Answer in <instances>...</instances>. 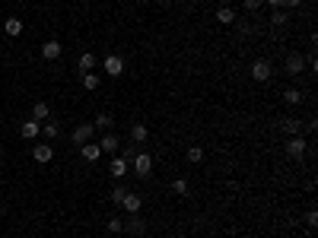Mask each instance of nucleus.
<instances>
[{"label":"nucleus","mask_w":318,"mask_h":238,"mask_svg":"<svg viewBox=\"0 0 318 238\" xmlns=\"http://www.w3.org/2000/svg\"><path fill=\"white\" fill-rule=\"evenodd\" d=\"M127 169H131V165H127V159H124V156H115L112 165H109V175L115 178V181H121V178L127 175Z\"/></svg>","instance_id":"9b49d317"},{"label":"nucleus","mask_w":318,"mask_h":238,"mask_svg":"<svg viewBox=\"0 0 318 238\" xmlns=\"http://www.w3.org/2000/svg\"><path fill=\"white\" fill-rule=\"evenodd\" d=\"M48 117H51V105L48 102H35L32 105V121L42 124V121H48Z\"/></svg>","instance_id":"f3484780"},{"label":"nucleus","mask_w":318,"mask_h":238,"mask_svg":"<svg viewBox=\"0 0 318 238\" xmlns=\"http://www.w3.org/2000/svg\"><path fill=\"white\" fill-rule=\"evenodd\" d=\"M172 194H179V197L188 194V181H185V178H175V181H172Z\"/></svg>","instance_id":"c85d7f7f"},{"label":"nucleus","mask_w":318,"mask_h":238,"mask_svg":"<svg viewBox=\"0 0 318 238\" xmlns=\"http://www.w3.org/2000/svg\"><path fill=\"white\" fill-rule=\"evenodd\" d=\"M134 172L140 178H150L153 175V156H150V152H134Z\"/></svg>","instance_id":"39448f33"},{"label":"nucleus","mask_w":318,"mask_h":238,"mask_svg":"<svg viewBox=\"0 0 318 238\" xmlns=\"http://www.w3.org/2000/svg\"><path fill=\"white\" fill-rule=\"evenodd\" d=\"M302 70H305V57H302V54H296V51L287 54V61H284V73L296 80V76L302 73Z\"/></svg>","instance_id":"7ed1b4c3"},{"label":"nucleus","mask_w":318,"mask_h":238,"mask_svg":"<svg viewBox=\"0 0 318 238\" xmlns=\"http://www.w3.org/2000/svg\"><path fill=\"white\" fill-rule=\"evenodd\" d=\"M242 4H245V10H249V13H255V10L264 7V0H242Z\"/></svg>","instance_id":"c756f323"},{"label":"nucleus","mask_w":318,"mask_h":238,"mask_svg":"<svg viewBox=\"0 0 318 238\" xmlns=\"http://www.w3.org/2000/svg\"><path fill=\"white\" fill-rule=\"evenodd\" d=\"M42 130H45V137H48V140L61 137V124H57V121H42Z\"/></svg>","instance_id":"5701e85b"},{"label":"nucleus","mask_w":318,"mask_h":238,"mask_svg":"<svg viewBox=\"0 0 318 238\" xmlns=\"http://www.w3.org/2000/svg\"><path fill=\"white\" fill-rule=\"evenodd\" d=\"M124 194H127V190H124L121 184H115V187H112V194H109V197H112V204H115V207H121V200H124Z\"/></svg>","instance_id":"cd10ccee"},{"label":"nucleus","mask_w":318,"mask_h":238,"mask_svg":"<svg viewBox=\"0 0 318 238\" xmlns=\"http://www.w3.org/2000/svg\"><path fill=\"white\" fill-rule=\"evenodd\" d=\"M287 22H290V16L284 13V10H274V16H270V26L280 29V26H287Z\"/></svg>","instance_id":"bb28decb"},{"label":"nucleus","mask_w":318,"mask_h":238,"mask_svg":"<svg viewBox=\"0 0 318 238\" xmlns=\"http://www.w3.org/2000/svg\"><path fill=\"white\" fill-rule=\"evenodd\" d=\"M217 22H223V26H232V22H235V10H232V7H220V10H217Z\"/></svg>","instance_id":"412c9836"},{"label":"nucleus","mask_w":318,"mask_h":238,"mask_svg":"<svg viewBox=\"0 0 318 238\" xmlns=\"http://www.w3.org/2000/svg\"><path fill=\"white\" fill-rule=\"evenodd\" d=\"M77 67H80V73H96V67H99V61H96V54H92V51H86V54H80V61H77Z\"/></svg>","instance_id":"2eb2a0df"},{"label":"nucleus","mask_w":318,"mask_h":238,"mask_svg":"<svg viewBox=\"0 0 318 238\" xmlns=\"http://www.w3.org/2000/svg\"><path fill=\"white\" fill-rule=\"evenodd\" d=\"M4 32L10 35V38H19V35H22V19H16V16H10V19L4 22Z\"/></svg>","instance_id":"a211bd4d"},{"label":"nucleus","mask_w":318,"mask_h":238,"mask_svg":"<svg viewBox=\"0 0 318 238\" xmlns=\"http://www.w3.org/2000/svg\"><path fill=\"white\" fill-rule=\"evenodd\" d=\"M284 149H287V156H290V159H302V156H305V149H309V143H305V137L299 134V137H290Z\"/></svg>","instance_id":"20e7f679"},{"label":"nucleus","mask_w":318,"mask_h":238,"mask_svg":"<svg viewBox=\"0 0 318 238\" xmlns=\"http://www.w3.org/2000/svg\"><path fill=\"white\" fill-rule=\"evenodd\" d=\"M124 57L121 54H109V57H105V61H102V70H105V73H109V76H121L124 73Z\"/></svg>","instance_id":"423d86ee"},{"label":"nucleus","mask_w":318,"mask_h":238,"mask_svg":"<svg viewBox=\"0 0 318 238\" xmlns=\"http://www.w3.org/2000/svg\"><path fill=\"white\" fill-rule=\"evenodd\" d=\"M39 134H42V124H39V121H32V117L19 124V137H22V140H35Z\"/></svg>","instance_id":"ddd939ff"},{"label":"nucleus","mask_w":318,"mask_h":238,"mask_svg":"<svg viewBox=\"0 0 318 238\" xmlns=\"http://www.w3.org/2000/svg\"><path fill=\"white\" fill-rule=\"evenodd\" d=\"M92 137H96V127H92V121H83L80 127H74V134H70L74 146H83V143H89Z\"/></svg>","instance_id":"f03ea898"},{"label":"nucleus","mask_w":318,"mask_h":238,"mask_svg":"<svg viewBox=\"0 0 318 238\" xmlns=\"http://www.w3.org/2000/svg\"><path fill=\"white\" fill-rule=\"evenodd\" d=\"M249 73H252V80H255V83H267L270 76H274V64H270L267 57H258V61H252Z\"/></svg>","instance_id":"f257e3e1"},{"label":"nucleus","mask_w":318,"mask_h":238,"mask_svg":"<svg viewBox=\"0 0 318 238\" xmlns=\"http://www.w3.org/2000/svg\"><path fill=\"white\" fill-rule=\"evenodd\" d=\"M147 137H150V130H147V124H131V140L137 143V146H140V143H147Z\"/></svg>","instance_id":"6ab92c4d"},{"label":"nucleus","mask_w":318,"mask_h":238,"mask_svg":"<svg viewBox=\"0 0 318 238\" xmlns=\"http://www.w3.org/2000/svg\"><path fill=\"white\" fill-rule=\"evenodd\" d=\"M99 86H102V76H99V73H83V89L96 92Z\"/></svg>","instance_id":"b1692460"},{"label":"nucleus","mask_w":318,"mask_h":238,"mask_svg":"<svg viewBox=\"0 0 318 238\" xmlns=\"http://www.w3.org/2000/svg\"><path fill=\"white\" fill-rule=\"evenodd\" d=\"M32 159L35 162H51L54 159V146H48V143H39V146H32Z\"/></svg>","instance_id":"f8f14e48"},{"label":"nucleus","mask_w":318,"mask_h":238,"mask_svg":"<svg viewBox=\"0 0 318 238\" xmlns=\"http://www.w3.org/2000/svg\"><path fill=\"white\" fill-rule=\"evenodd\" d=\"M185 159L191 162V165H201V162H204V146H188Z\"/></svg>","instance_id":"4be33fe9"},{"label":"nucleus","mask_w":318,"mask_h":238,"mask_svg":"<svg viewBox=\"0 0 318 238\" xmlns=\"http://www.w3.org/2000/svg\"><path fill=\"white\" fill-rule=\"evenodd\" d=\"M80 156H83L86 162H99V156H102V149H99V143H83V146H80Z\"/></svg>","instance_id":"dca6fc26"},{"label":"nucleus","mask_w":318,"mask_h":238,"mask_svg":"<svg viewBox=\"0 0 318 238\" xmlns=\"http://www.w3.org/2000/svg\"><path fill=\"white\" fill-rule=\"evenodd\" d=\"M124 229L131 235H144L147 232V219H140V213H131V216L124 219Z\"/></svg>","instance_id":"9d476101"},{"label":"nucleus","mask_w":318,"mask_h":238,"mask_svg":"<svg viewBox=\"0 0 318 238\" xmlns=\"http://www.w3.org/2000/svg\"><path fill=\"white\" fill-rule=\"evenodd\" d=\"M144 4H153V0H144Z\"/></svg>","instance_id":"f704fd0d"},{"label":"nucleus","mask_w":318,"mask_h":238,"mask_svg":"<svg viewBox=\"0 0 318 238\" xmlns=\"http://www.w3.org/2000/svg\"><path fill=\"white\" fill-rule=\"evenodd\" d=\"M105 229H109L112 235H118V232H124V219H121V216H112L109 222H105Z\"/></svg>","instance_id":"a878e982"},{"label":"nucleus","mask_w":318,"mask_h":238,"mask_svg":"<svg viewBox=\"0 0 318 238\" xmlns=\"http://www.w3.org/2000/svg\"><path fill=\"white\" fill-rule=\"evenodd\" d=\"M280 130H284L287 137H299L305 130V124L299 121V117H284V121H280Z\"/></svg>","instance_id":"1a4fd4ad"},{"label":"nucleus","mask_w":318,"mask_h":238,"mask_svg":"<svg viewBox=\"0 0 318 238\" xmlns=\"http://www.w3.org/2000/svg\"><path fill=\"white\" fill-rule=\"evenodd\" d=\"M284 102H287V105H293V108H296V105L302 102V92H299L296 86H290V89L284 92Z\"/></svg>","instance_id":"393cba45"},{"label":"nucleus","mask_w":318,"mask_h":238,"mask_svg":"<svg viewBox=\"0 0 318 238\" xmlns=\"http://www.w3.org/2000/svg\"><path fill=\"white\" fill-rule=\"evenodd\" d=\"M299 4H302V0H284V7H290V10H296Z\"/></svg>","instance_id":"473e14b6"},{"label":"nucleus","mask_w":318,"mask_h":238,"mask_svg":"<svg viewBox=\"0 0 318 238\" xmlns=\"http://www.w3.org/2000/svg\"><path fill=\"white\" fill-rule=\"evenodd\" d=\"M264 4H267L270 10H280V7H284V0H264Z\"/></svg>","instance_id":"2f4dec72"},{"label":"nucleus","mask_w":318,"mask_h":238,"mask_svg":"<svg viewBox=\"0 0 318 238\" xmlns=\"http://www.w3.org/2000/svg\"><path fill=\"white\" fill-rule=\"evenodd\" d=\"M99 149H102V152H112V156H115V152L121 149V140H118V134H112V130H109V134L99 140Z\"/></svg>","instance_id":"4468645a"},{"label":"nucleus","mask_w":318,"mask_h":238,"mask_svg":"<svg viewBox=\"0 0 318 238\" xmlns=\"http://www.w3.org/2000/svg\"><path fill=\"white\" fill-rule=\"evenodd\" d=\"M140 207H144V197L134 194V190H127L124 200H121V210L127 213V216H131V213H140Z\"/></svg>","instance_id":"0eeeda50"},{"label":"nucleus","mask_w":318,"mask_h":238,"mask_svg":"<svg viewBox=\"0 0 318 238\" xmlns=\"http://www.w3.org/2000/svg\"><path fill=\"white\" fill-rule=\"evenodd\" d=\"M175 238H188V235H175Z\"/></svg>","instance_id":"72a5a7b5"},{"label":"nucleus","mask_w":318,"mask_h":238,"mask_svg":"<svg viewBox=\"0 0 318 238\" xmlns=\"http://www.w3.org/2000/svg\"><path fill=\"white\" fill-rule=\"evenodd\" d=\"M61 54H64V45L57 42V38H51V42L42 45V57H45V61H57Z\"/></svg>","instance_id":"6e6552de"},{"label":"nucleus","mask_w":318,"mask_h":238,"mask_svg":"<svg viewBox=\"0 0 318 238\" xmlns=\"http://www.w3.org/2000/svg\"><path fill=\"white\" fill-rule=\"evenodd\" d=\"M305 225H309V229H315V225H318V213H315V210L305 213Z\"/></svg>","instance_id":"7c9ffc66"},{"label":"nucleus","mask_w":318,"mask_h":238,"mask_svg":"<svg viewBox=\"0 0 318 238\" xmlns=\"http://www.w3.org/2000/svg\"><path fill=\"white\" fill-rule=\"evenodd\" d=\"M92 127H99V130H105V134H109V130L115 127V117H112L109 111H102V114H96V121H92Z\"/></svg>","instance_id":"aec40b11"}]
</instances>
